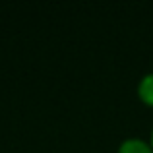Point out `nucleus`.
I'll return each mask as SVG.
<instances>
[{
	"label": "nucleus",
	"instance_id": "obj_1",
	"mask_svg": "<svg viewBox=\"0 0 153 153\" xmlns=\"http://www.w3.org/2000/svg\"><path fill=\"white\" fill-rule=\"evenodd\" d=\"M118 153H153V146L142 138H126L120 143Z\"/></svg>",
	"mask_w": 153,
	"mask_h": 153
},
{
	"label": "nucleus",
	"instance_id": "obj_3",
	"mask_svg": "<svg viewBox=\"0 0 153 153\" xmlns=\"http://www.w3.org/2000/svg\"><path fill=\"white\" fill-rule=\"evenodd\" d=\"M151 146H153V130H151Z\"/></svg>",
	"mask_w": 153,
	"mask_h": 153
},
{
	"label": "nucleus",
	"instance_id": "obj_2",
	"mask_svg": "<svg viewBox=\"0 0 153 153\" xmlns=\"http://www.w3.org/2000/svg\"><path fill=\"white\" fill-rule=\"evenodd\" d=\"M138 95L143 103L153 107V72H147L146 76H142L138 83Z\"/></svg>",
	"mask_w": 153,
	"mask_h": 153
}]
</instances>
